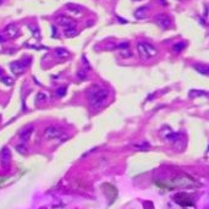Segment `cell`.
<instances>
[{"mask_svg": "<svg viewBox=\"0 0 209 209\" xmlns=\"http://www.w3.org/2000/svg\"><path fill=\"white\" fill-rule=\"evenodd\" d=\"M87 93L89 97V102L94 108H99L108 98V90L100 88L99 86H93Z\"/></svg>", "mask_w": 209, "mask_h": 209, "instance_id": "1", "label": "cell"}, {"mask_svg": "<svg viewBox=\"0 0 209 209\" xmlns=\"http://www.w3.org/2000/svg\"><path fill=\"white\" fill-rule=\"evenodd\" d=\"M155 22H157V25L160 27V28L168 30V28H170V26H171V18L168 15H165V13H160V15L155 16Z\"/></svg>", "mask_w": 209, "mask_h": 209, "instance_id": "2", "label": "cell"}, {"mask_svg": "<svg viewBox=\"0 0 209 209\" xmlns=\"http://www.w3.org/2000/svg\"><path fill=\"white\" fill-rule=\"evenodd\" d=\"M61 133H62V131L58 126H48L44 130V137L47 139H55V138L60 137Z\"/></svg>", "mask_w": 209, "mask_h": 209, "instance_id": "3", "label": "cell"}, {"mask_svg": "<svg viewBox=\"0 0 209 209\" xmlns=\"http://www.w3.org/2000/svg\"><path fill=\"white\" fill-rule=\"evenodd\" d=\"M56 22H58V25L65 27V28H68V27H76V21H73L71 17H68L66 15H59L56 17Z\"/></svg>", "mask_w": 209, "mask_h": 209, "instance_id": "4", "label": "cell"}, {"mask_svg": "<svg viewBox=\"0 0 209 209\" xmlns=\"http://www.w3.org/2000/svg\"><path fill=\"white\" fill-rule=\"evenodd\" d=\"M10 152L8 148H4L1 150V153H0V165H1V168L6 169L8 166L10 165Z\"/></svg>", "mask_w": 209, "mask_h": 209, "instance_id": "5", "label": "cell"}, {"mask_svg": "<svg viewBox=\"0 0 209 209\" xmlns=\"http://www.w3.org/2000/svg\"><path fill=\"white\" fill-rule=\"evenodd\" d=\"M5 33H6V36H8L9 38L13 39L20 34V31H18V27L15 23H10V25H8L5 27Z\"/></svg>", "mask_w": 209, "mask_h": 209, "instance_id": "6", "label": "cell"}, {"mask_svg": "<svg viewBox=\"0 0 209 209\" xmlns=\"http://www.w3.org/2000/svg\"><path fill=\"white\" fill-rule=\"evenodd\" d=\"M10 68H11V71L15 73V75H21V73L25 71L26 65L23 64L22 61H13V62H11Z\"/></svg>", "mask_w": 209, "mask_h": 209, "instance_id": "7", "label": "cell"}, {"mask_svg": "<svg viewBox=\"0 0 209 209\" xmlns=\"http://www.w3.org/2000/svg\"><path fill=\"white\" fill-rule=\"evenodd\" d=\"M142 45H143V48H144V52H145V54H147L148 59L155 56V55L158 54L157 48H155L154 45H152L150 43H147V42H142Z\"/></svg>", "mask_w": 209, "mask_h": 209, "instance_id": "8", "label": "cell"}, {"mask_svg": "<svg viewBox=\"0 0 209 209\" xmlns=\"http://www.w3.org/2000/svg\"><path fill=\"white\" fill-rule=\"evenodd\" d=\"M32 131H33V126H32V125H30V126H26L25 129L21 130L20 133H18V137H20V139H21V142H26L27 139L30 138Z\"/></svg>", "mask_w": 209, "mask_h": 209, "instance_id": "9", "label": "cell"}, {"mask_svg": "<svg viewBox=\"0 0 209 209\" xmlns=\"http://www.w3.org/2000/svg\"><path fill=\"white\" fill-rule=\"evenodd\" d=\"M78 34V31L76 27H68V28H65L64 30V36L66 38H73Z\"/></svg>", "mask_w": 209, "mask_h": 209, "instance_id": "10", "label": "cell"}, {"mask_svg": "<svg viewBox=\"0 0 209 209\" xmlns=\"http://www.w3.org/2000/svg\"><path fill=\"white\" fill-rule=\"evenodd\" d=\"M55 55L60 59H66L70 56V52H67L65 48H56L55 49Z\"/></svg>", "mask_w": 209, "mask_h": 209, "instance_id": "11", "label": "cell"}, {"mask_svg": "<svg viewBox=\"0 0 209 209\" xmlns=\"http://www.w3.org/2000/svg\"><path fill=\"white\" fill-rule=\"evenodd\" d=\"M66 8H67L68 11H71V12H73V13H81V12H82V6L76 5V4L68 3V4H66Z\"/></svg>", "mask_w": 209, "mask_h": 209, "instance_id": "12", "label": "cell"}, {"mask_svg": "<svg viewBox=\"0 0 209 209\" xmlns=\"http://www.w3.org/2000/svg\"><path fill=\"white\" fill-rule=\"evenodd\" d=\"M135 16L136 18H144L145 16H147V8L145 6H143V8H138L136 11H135Z\"/></svg>", "mask_w": 209, "mask_h": 209, "instance_id": "13", "label": "cell"}, {"mask_svg": "<svg viewBox=\"0 0 209 209\" xmlns=\"http://www.w3.org/2000/svg\"><path fill=\"white\" fill-rule=\"evenodd\" d=\"M185 48H186V43H184V42H179V43L172 45V52L174 53H181Z\"/></svg>", "mask_w": 209, "mask_h": 209, "instance_id": "14", "label": "cell"}, {"mask_svg": "<svg viewBox=\"0 0 209 209\" xmlns=\"http://www.w3.org/2000/svg\"><path fill=\"white\" fill-rule=\"evenodd\" d=\"M194 68L197 70V71L202 75H209V67L205 66V65H196Z\"/></svg>", "mask_w": 209, "mask_h": 209, "instance_id": "15", "label": "cell"}, {"mask_svg": "<svg viewBox=\"0 0 209 209\" xmlns=\"http://www.w3.org/2000/svg\"><path fill=\"white\" fill-rule=\"evenodd\" d=\"M120 54H121V56L125 58V59H129L132 56V52L130 49H125V50H120Z\"/></svg>", "mask_w": 209, "mask_h": 209, "instance_id": "16", "label": "cell"}, {"mask_svg": "<svg viewBox=\"0 0 209 209\" xmlns=\"http://www.w3.org/2000/svg\"><path fill=\"white\" fill-rule=\"evenodd\" d=\"M30 30H31V32L33 33V36L36 37L37 39H39V38H40V33H39V31H38L37 27H34V26H30Z\"/></svg>", "mask_w": 209, "mask_h": 209, "instance_id": "17", "label": "cell"}, {"mask_svg": "<svg viewBox=\"0 0 209 209\" xmlns=\"http://www.w3.org/2000/svg\"><path fill=\"white\" fill-rule=\"evenodd\" d=\"M117 48H119L120 50H125V49H130V44L127 43V42H124V43L119 44L117 45Z\"/></svg>", "mask_w": 209, "mask_h": 209, "instance_id": "18", "label": "cell"}, {"mask_svg": "<svg viewBox=\"0 0 209 209\" xmlns=\"http://www.w3.org/2000/svg\"><path fill=\"white\" fill-rule=\"evenodd\" d=\"M1 81H3L4 83H6V85H12V82H13L10 77H6V76H3V77H1Z\"/></svg>", "mask_w": 209, "mask_h": 209, "instance_id": "19", "label": "cell"}, {"mask_svg": "<svg viewBox=\"0 0 209 209\" xmlns=\"http://www.w3.org/2000/svg\"><path fill=\"white\" fill-rule=\"evenodd\" d=\"M44 99H45V95H44L43 93H39V94H38L37 100H44Z\"/></svg>", "mask_w": 209, "mask_h": 209, "instance_id": "20", "label": "cell"}, {"mask_svg": "<svg viewBox=\"0 0 209 209\" xmlns=\"http://www.w3.org/2000/svg\"><path fill=\"white\" fill-rule=\"evenodd\" d=\"M52 28H53V37H55V36H56V28H55L54 26L52 27Z\"/></svg>", "mask_w": 209, "mask_h": 209, "instance_id": "21", "label": "cell"}, {"mask_svg": "<svg viewBox=\"0 0 209 209\" xmlns=\"http://www.w3.org/2000/svg\"><path fill=\"white\" fill-rule=\"evenodd\" d=\"M64 93H65V88H61V89H59V94H60V95H62Z\"/></svg>", "mask_w": 209, "mask_h": 209, "instance_id": "22", "label": "cell"}, {"mask_svg": "<svg viewBox=\"0 0 209 209\" xmlns=\"http://www.w3.org/2000/svg\"><path fill=\"white\" fill-rule=\"evenodd\" d=\"M80 78H85V72H78Z\"/></svg>", "mask_w": 209, "mask_h": 209, "instance_id": "23", "label": "cell"}, {"mask_svg": "<svg viewBox=\"0 0 209 209\" xmlns=\"http://www.w3.org/2000/svg\"><path fill=\"white\" fill-rule=\"evenodd\" d=\"M1 38H3V37H1V36H0V42H4V39H1Z\"/></svg>", "mask_w": 209, "mask_h": 209, "instance_id": "24", "label": "cell"}, {"mask_svg": "<svg viewBox=\"0 0 209 209\" xmlns=\"http://www.w3.org/2000/svg\"><path fill=\"white\" fill-rule=\"evenodd\" d=\"M135 1H139V0H135Z\"/></svg>", "mask_w": 209, "mask_h": 209, "instance_id": "25", "label": "cell"}, {"mask_svg": "<svg viewBox=\"0 0 209 209\" xmlns=\"http://www.w3.org/2000/svg\"><path fill=\"white\" fill-rule=\"evenodd\" d=\"M0 4H1V0H0Z\"/></svg>", "mask_w": 209, "mask_h": 209, "instance_id": "26", "label": "cell"}]
</instances>
